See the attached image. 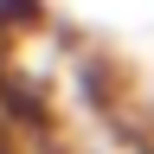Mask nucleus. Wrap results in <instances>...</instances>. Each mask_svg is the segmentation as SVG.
I'll return each instance as SVG.
<instances>
[{
  "instance_id": "nucleus-1",
  "label": "nucleus",
  "mask_w": 154,
  "mask_h": 154,
  "mask_svg": "<svg viewBox=\"0 0 154 154\" xmlns=\"http://www.w3.org/2000/svg\"><path fill=\"white\" fill-rule=\"evenodd\" d=\"M38 13H45V0H0V38L7 32H32Z\"/></svg>"
},
{
  "instance_id": "nucleus-2",
  "label": "nucleus",
  "mask_w": 154,
  "mask_h": 154,
  "mask_svg": "<svg viewBox=\"0 0 154 154\" xmlns=\"http://www.w3.org/2000/svg\"><path fill=\"white\" fill-rule=\"evenodd\" d=\"M0 154H13V141H7V122H0Z\"/></svg>"
}]
</instances>
